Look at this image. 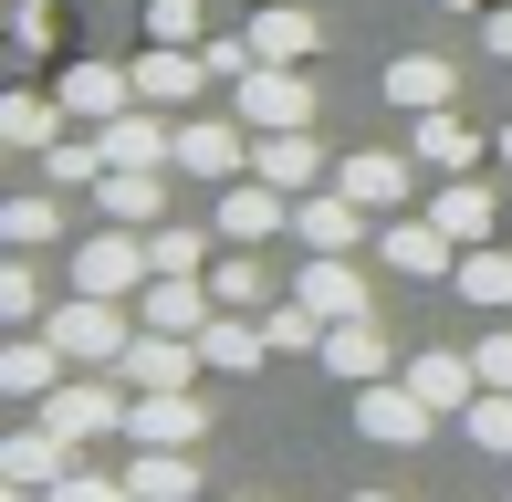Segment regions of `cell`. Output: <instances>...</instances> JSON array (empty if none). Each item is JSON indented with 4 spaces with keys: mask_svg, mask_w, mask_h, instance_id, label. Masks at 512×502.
<instances>
[{
    "mask_svg": "<svg viewBox=\"0 0 512 502\" xmlns=\"http://www.w3.org/2000/svg\"><path fill=\"white\" fill-rule=\"evenodd\" d=\"M492 157H502V168H512V126H502V136H492Z\"/></svg>",
    "mask_w": 512,
    "mask_h": 502,
    "instance_id": "obj_45",
    "label": "cell"
},
{
    "mask_svg": "<svg viewBox=\"0 0 512 502\" xmlns=\"http://www.w3.org/2000/svg\"><path fill=\"white\" fill-rule=\"evenodd\" d=\"M471 367H481V387H512V335H481Z\"/></svg>",
    "mask_w": 512,
    "mask_h": 502,
    "instance_id": "obj_42",
    "label": "cell"
},
{
    "mask_svg": "<svg viewBox=\"0 0 512 502\" xmlns=\"http://www.w3.org/2000/svg\"><path fill=\"white\" fill-rule=\"evenodd\" d=\"M95 210L126 220V231H157V210H168V178H157V168H105V178H95Z\"/></svg>",
    "mask_w": 512,
    "mask_h": 502,
    "instance_id": "obj_25",
    "label": "cell"
},
{
    "mask_svg": "<svg viewBox=\"0 0 512 502\" xmlns=\"http://www.w3.org/2000/svg\"><path fill=\"white\" fill-rule=\"evenodd\" d=\"M408 387H418V398H429L439 408V419H460V408H471L481 398V367H471V356H450V346H418L408 356V367H398Z\"/></svg>",
    "mask_w": 512,
    "mask_h": 502,
    "instance_id": "obj_21",
    "label": "cell"
},
{
    "mask_svg": "<svg viewBox=\"0 0 512 502\" xmlns=\"http://www.w3.org/2000/svg\"><path fill=\"white\" fill-rule=\"evenodd\" d=\"M199 429H209L199 387H126V440H147V450H199Z\"/></svg>",
    "mask_w": 512,
    "mask_h": 502,
    "instance_id": "obj_4",
    "label": "cell"
},
{
    "mask_svg": "<svg viewBox=\"0 0 512 502\" xmlns=\"http://www.w3.org/2000/svg\"><path fill=\"white\" fill-rule=\"evenodd\" d=\"M126 492H136V502H199V461H189V450H147V440H136Z\"/></svg>",
    "mask_w": 512,
    "mask_h": 502,
    "instance_id": "obj_30",
    "label": "cell"
},
{
    "mask_svg": "<svg viewBox=\"0 0 512 502\" xmlns=\"http://www.w3.org/2000/svg\"><path fill=\"white\" fill-rule=\"evenodd\" d=\"M345 502H398V492H345Z\"/></svg>",
    "mask_w": 512,
    "mask_h": 502,
    "instance_id": "obj_46",
    "label": "cell"
},
{
    "mask_svg": "<svg viewBox=\"0 0 512 502\" xmlns=\"http://www.w3.org/2000/svg\"><path fill=\"white\" fill-rule=\"evenodd\" d=\"M168 168H189V178H209V189H230V178L251 168V126L189 116V126H178V147H168Z\"/></svg>",
    "mask_w": 512,
    "mask_h": 502,
    "instance_id": "obj_9",
    "label": "cell"
},
{
    "mask_svg": "<svg viewBox=\"0 0 512 502\" xmlns=\"http://www.w3.org/2000/svg\"><path fill=\"white\" fill-rule=\"evenodd\" d=\"M209 251H220V231H189V220H157V231H147V272H209Z\"/></svg>",
    "mask_w": 512,
    "mask_h": 502,
    "instance_id": "obj_34",
    "label": "cell"
},
{
    "mask_svg": "<svg viewBox=\"0 0 512 502\" xmlns=\"http://www.w3.org/2000/svg\"><path fill=\"white\" fill-rule=\"evenodd\" d=\"M42 419H53L74 450H84V440H105V429H126V377H115V367H74L53 398H42Z\"/></svg>",
    "mask_w": 512,
    "mask_h": 502,
    "instance_id": "obj_2",
    "label": "cell"
},
{
    "mask_svg": "<svg viewBox=\"0 0 512 502\" xmlns=\"http://www.w3.org/2000/svg\"><path fill=\"white\" fill-rule=\"evenodd\" d=\"M0 136H11V157H42L63 136V95H32V84H0Z\"/></svg>",
    "mask_w": 512,
    "mask_h": 502,
    "instance_id": "obj_26",
    "label": "cell"
},
{
    "mask_svg": "<svg viewBox=\"0 0 512 502\" xmlns=\"http://www.w3.org/2000/svg\"><path fill=\"white\" fill-rule=\"evenodd\" d=\"M199 63H209V84H241L262 53H251V32H209V42H199Z\"/></svg>",
    "mask_w": 512,
    "mask_h": 502,
    "instance_id": "obj_40",
    "label": "cell"
},
{
    "mask_svg": "<svg viewBox=\"0 0 512 502\" xmlns=\"http://www.w3.org/2000/svg\"><path fill=\"white\" fill-rule=\"evenodd\" d=\"M95 147H105V168H168L178 126H168V105H126V116L95 126Z\"/></svg>",
    "mask_w": 512,
    "mask_h": 502,
    "instance_id": "obj_16",
    "label": "cell"
},
{
    "mask_svg": "<svg viewBox=\"0 0 512 502\" xmlns=\"http://www.w3.org/2000/svg\"><path fill=\"white\" fill-rule=\"evenodd\" d=\"M126 74H136V105H189L209 84V63H199V42H147Z\"/></svg>",
    "mask_w": 512,
    "mask_h": 502,
    "instance_id": "obj_19",
    "label": "cell"
},
{
    "mask_svg": "<svg viewBox=\"0 0 512 502\" xmlns=\"http://www.w3.org/2000/svg\"><path fill=\"white\" fill-rule=\"evenodd\" d=\"M199 356H209V367H220V377H251V367H262V356H272V335H262V314H209V325H199Z\"/></svg>",
    "mask_w": 512,
    "mask_h": 502,
    "instance_id": "obj_24",
    "label": "cell"
},
{
    "mask_svg": "<svg viewBox=\"0 0 512 502\" xmlns=\"http://www.w3.org/2000/svg\"><path fill=\"white\" fill-rule=\"evenodd\" d=\"M429 220H439V231H450L460 251L502 231V210H492V189H481V178H439V199H429Z\"/></svg>",
    "mask_w": 512,
    "mask_h": 502,
    "instance_id": "obj_27",
    "label": "cell"
},
{
    "mask_svg": "<svg viewBox=\"0 0 512 502\" xmlns=\"http://www.w3.org/2000/svg\"><path fill=\"white\" fill-rule=\"evenodd\" d=\"M262 335H272V356H314L324 346V314L293 293V304H262Z\"/></svg>",
    "mask_w": 512,
    "mask_h": 502,
    "instance_id": "obj_35",
    "label": "cell"
},
{
    "mask_svg": "<svg viewBox=\"0 0 512 502\" xmlns=\"http://www.w3.org/2000/svg\"><path fill=\"white\" fill-rule=\"evenodd\" d=\"M251 178H272V189H324V178H335V157L314 147V126H262L251 136Z\"/></svg>",
    "mask_w": 512,
    "mask_h": 502,
    "instance_id": "obj_7",
    "label": "cell"
},
{
    "mask_svg": "<svg viewBox=\"0 0 512 502\" xmlns=\"http://www.w3.org/2000/svg\"><path fill=\"white\" fill-rule=\"evenodd\" d=\"M209 304H230V314H262V304H272V283H262V262H251V241H230L220 262H209Z\"/></svg>",
    "mask_w": 512,
    "mask_h": 502,
    "instance_id": "obj_33",
    "label": "cell"
},
{
    "mask_svg": "<svg viewBox=\"0 0 512 502\" xmlns=\"http://www.w3.org/2000/svg\"><path fill=\"white\" fill-rule=\"evenodd\" d=\"M0 168H11V136H0Z\"/></svg>",
    "mask_w": 512,
    "mask_h": 502,
    "instance_id": "obj_47",
    "label": "cell"
},
{
    "mask_svg": "<svg viewBox=\"0 0 512 502\" xmlns=\"http://www.w3.org/2000/svg\"><path fill=\"white\" fill-rule=\"evenodd\" d=\"M324 377H345V387H366V377H387L398 367V346H387V325L377 314H345V325H324Z\"/></svg>",
    "mask_w": 512,
    "mask_h": 502,
    "instance_id": "obj_14",
    "label": "cell"
},
{
    "mask_svg": "<svg viewBox=\"0 0 512 502\" xmlns=\"http://www.w3.org/2000/svg\"><path fill=\"white\" fill-rule=\"evenodd\" d=\"M53 95H63V116H74V126H105V116H126V105H136V74H126V63H63Z\"/></svg>",
    "mask_w": 512,
    "mask_h": 502,
    "instance_id": "obj_18",
    "label": "cell"
},
{
    "mask_svg": "<svg viewBox=\"0 0 512 502\" xmlns=\"http://www.w3.org/2000/svg\"><path fill=\"white\" fill-rule=\"evenodd\" d=\"M450 283H460V304H481V314H512V241L492 251V241H471L450 262Z\"/></svg>",
    "mask_w": 512,
    "mask_h": 502,
    "instance_id": "obj_31",
    "label": "cell"
},
{
    "mask_svg": "<svg viewBox=\"0 0 512 502\" xmlns=\"http://www.w3.org/2000/svg\"><path fill=\"white\" fill-rule=\"evenodd\" d=\"M0 325H42V283H32V262H0Z\"/></svg>",
    "mask_w": 512,
    "mask_h": 502,
    "instance_id": "obj_38",
    "label": "cell"
},
{
    "mask_svg": "<svg viewBox=\"0 0 512 502\" xmlns=\"http://www.w3.org/2000/svg\"><path fill=\"white\" fill-rule=\"evenodd\" d=\"M408 157L418 168H439V178H460V168H481V136L450 116V105H429V116H418V136H408Z\"/></svg>",
    "mask_w": 512,
    "mask_h": 502,
    "instance_id": "obj_28",
    "label": "cell"
},
{
    "mask_svg": "<svg viewBox=\"0 0 512 502\" xmlns=\"http://www.w3.org/2000/svg\"><path fill=\"white\" fill-rule=\"evenodd\" d=\"M450 95H460V74L439 53H398L387 63V105H408V116H429V105H450Z\"/></svg>",
    "mask_w": 512,
    "mask_h": 502,
    "instance_id": "obj_32",
    "label": "cell"
},
{
    "mask_svg": "<svg viewBox=\"0 0 512 502\" xmlns=\"http://www.w3.org/2000/svg\"><path fill=\"white\" fill-rule=\"evenodd\" d=\"M147 42H209V11L199 0H147Z\"/></svg>",
    "mask_w": 512,
    "mask_h": 502,
    "instance_id": "obj_39",
    "label": "cell"
},
{
    "mask_svg": "<svg viewBox=\"0 0 512 502\" xmlns=\"http://www.w3.org/2000/svg\"><path fill=\"white\" fill-rule=\"evenodd\" d=\"M199 335H157V325H136L126 335V356H115V377L126 387H199Z\"/></svg>",
    "mask_w": 512,
    "mask_h": 502,
    "instance_id": "obj_8",
    "label": "cell"
},
{
    "mask_svg": "<svg viewBox=\"0 0 512 502\" xmlns=\"http://www.w3.org/2000/svg\"><path fill=\"white\" fill-rule=\"evenodd\" d=\"M209 272H147V283H136V325H157V335H199L209 325Z\"/></svg>",
    "mask_w": 512,
    "mask_h": 502,
    "instance_id": "obj_10",
    "label": "cell"
},
{
    "mask_svg": "<svg viewBox=\"0 0 512 502\" xmlns=\"http://www.w3.org/2000/svg\"><path fill=\"white\" fill-rule=\"evenodd\" d=\"M42 241H63V189L53 178L21 189V199H0V251H42Z\"/></svg>",
    "mask_w": 512,
    "mask_h": 502,
    "instance_id": "obj_29",
    "label": "cell"
},
{
    "mask_svg": "<svg viewBox=\"0 0 512 502\" xmlns=\"http://www.w3.org/2000/svg\"><path fill=\"white\" fill-rule=\"evenodd\" d=\"M42 335L63 346V367H115V356H126V335H136V314L115 304V293H74V304L42 314Z\"/></svg>",
    "mask_w": 512,
    "mask_h": 502,
    "instance_id": "obj_1",
    "label": "cell"
},
{
    "mask_svg": "<svg viewBox=\"0 0 512 502\" xmlns=\"http://www.w3.org/2000/svg\"><path fill=\"white\" fill-rule=\"evenodd\" d=\"M293 293H304V304L324 314V325H345V314H377V304H366V272L345 262V251H314V262L293 272Z\"/></svg>",
    "mask_w": 512,
    "mask_h": 502,
    "instance_id": "obj_20",
    "label": "cell"
},
{
    "mask_svg": "<svg viewBox=\"0 0 512 502\" xmlns=\"http://www.w3.org/2000/svg\"><path fill=\"white\" fill-rule=\"evenodd\" d=\"M460 429H471V440L492 450V461H512V387H481V398L460 408Z\"/></svg>",
    "mask_w": 512,
    "mask_h": 502,
    "instance_id": "obj_37",
    "label": "cell"
},
{
    "mask_svg": "<svg viewBox=\"0 0 512 502\" xmlns=\"http://www.w3.org/2000/svg\"><path fill=\"white\" fill-rule=\"evenodd\" d=\"M0 471H11L21 492H53L63 471H74V440H63L53 419H32V429H0Z\"/></svg>",
    "mask_w": 512,
    "mask_h": 502,
    "instance_id": "obj_17",
    "label": "cell"
},
{
    "mask_svg": "<svg viewBox=\"0 0 512 502\" xmlns=\"http://www.w3.org/2000/svg\"><path fill=\"white\" fill-rule=\"evenodd\" d=\"M63 377H74V367H63V346H53V335H0V398H21V408H42V398H53V387Z\"/></svg>",
    "mask_w": 512,
    "mask_h": 502,
    "instance_id": "obj_15",
    "label": "cell"
},
{
    "mask_svg": "<svg viewBox=\"0 0 512 502\" xmlns=\"http://www.w3.org/2000/svg\"><path fill=\"white\" fill-rule=\"evenodd\" d=\"M377 251H387V272H418V283H439V272L460 262V241L439 231V220H387Z\"/></svg>",
    "mask_w": 512,
    "mask_h": 502,
    "instance_id": "obj_23",
    "label": "cell"
},
{
    "mask_svg": "<svg viewBox=\"0 0 512 502\" xmlns=\"http://www.w3.org/2000/svg\"><path fill=\"white\" fill-rule=\"evenodd\" d=\"M408 178H418V157H398V147H356V157H335V189L356 199V210H377V220H398Z\"/></svg>",
    "mask_w": 512,
    "mask_h": 502,
    "instance_id": "obj_11",
    "label": "cell"
},
{
    "mask_svg": "<svg viewBox=\"0 0 512 502\" xmlns=\"http://www.w3.org/2000/svg\"><path fill=\"white\" fill-rule=\"evenodd\" d=\"M293 231V189H272V178H230L220 189V241H283Z\"/></svg>",
    "mask_w": 512,
    "mask_h": 502,
    "instance_id": "obj_12",
    "label": "cell"
},
{
    "mask_svg": "<svg viewBox=\"0 0 512 502\" xmlns=\"http://www.w3.org/2000/svg\"><path fill=\"white\" fill-rule=\"evenodd\" d=\"M502 241H512V220H502Z\"/></svg>",
    "mask_w": 512,
    "mask_h": 502,
    "instance_id": "obj_48",
    "label": "cell"
},
{
    "mask_svg": "<svg viewBox=\"0 0 512 502\" xmlns=\"http://www.w3.org/2000/svg\"><path fill=\"white\" fill-rule=\"evenodd\" d=\"M230 105H241L251 136H262V126H314V84H304V63H251V74L230 84Z\"/></svg>",
    "mask_w": 512,
    "mask_h": 502,
    "instance_id": "obj_3",
    "label": "cell"
},
{
    "mask_svg": "<svg viewBox=\"0 0 512 502\" xmlns=\"http://www.w3.org/2000/svg\"><path fill=\"white\" fill-rule=\"evenodd\" d=\"M366 220H377V210H356L335 178L293 199V241H304V251H366Z\"/></svg>",
    "mask_w": 512,
    "mask_h": 502,
    "instance_id": "obj_13",
    "label": "cell"
},
{
    "mask_svg": "<svg viewBox=\"0 0 512 502\" xmlns=\"http://www.w3.org/2000/svg\"><path fill=\"white\" fill-rule=\"evenodd\" d=\"M136 283H147V231L105 220L95 241H74V293H115V304H126Z\"/></svg>",
    "mask_w": 512,
    "mask_h": 502,
    "instance_id": "obj_5",
    "label": "cell"
},
{
    "mask_svg": "<svg viewBox=\"0 0 512 502\" xmlns=\"http://www.w3.org/2000/svg\"><path fill=\"white\" fill-rule=\"evenodd\" d=\"M42 502H136V492H126V482H105V471H84V461H74V471H63V482L42 492Z\"/></svg>",
    "mask_w": 512,
    "mask_h": 502,
    "instance_id": "obj_41",
    "label": "cell"
},
{
    "mask_svg": "<svg viewBox=\"0 0 512 502\" xmlns=\"http://www.w3.org/2000/svg\"><path fill=\"white\" fill-rule=\"evenodd\" d=\"M481 32H492V53L512 63V11H492V21H481Z\"/></svg>",
    "mask_w": 512,
    "mask_h": 502,
    "instance_id": "obj_43",
    "label": "cell"
},
{
    "mask_svg": "<svg viewBox=\"0 0 512 502\" xmlns=\"http://www.w3.org/2000/svg\"><path fill=\"white\" fill-rule=\"evenodd\" d=\"M314 42H324V21L304 0H262V11H251V53L262 63H314Z\"/></svg>",
    "mask_w": 512,
    "mask_h": 502,
    "instance_id": "obj_22",
    "label": "cell"
},
{
    "mask_svg": "<svg viewBox=\"0 0 512 502\" xmlns=\"http://www.w3.org/2000/svg\"><path fill=\"white\" fill-rule=\"evenodd\" d=\"M429 419H439V408L418 398L408 377H366V387H356V429H366V440H387V450H418V440H429Z\"/></svg>",
    "mask_w": 512,
    "mask_h": 502,
    "instance_id": "obj_6",
    "label": "cell"
},
{
    "mask_svg": "<svg viewBox=\"0 0 512 502\" xmlns=\"http://www.w3.org/2000/svg\"><path fill=\"white\" fill-rule=\"evenodd\" d=\"M42 178H53V189H95L105 147H95V136H53V147H42Z\"/></svg>",
    "mask_w": 512,
    "mask_h": 502,
    "instance_id": "obj_36",
    "label": "cell"
},
{
    "mask_svg": "<svg viewBox=\"0 0 512 502\" xmlns=\"http://www.w3.org/2000/svg\"><path fill=\"white\" fill-rule=\"evenodd\" d=\"M0 502H42V492H21V482H11V471H0Z\"/></svg>",
    "mask_w": 512,
    "mask_h": 502,
    "instance_id": "obj_44",
    "label": "cell"
},
{
    "mask_svg": "<svg viewBox=\"0 0 512 502\" xmlns=\"http://www.w3.org/2000/svg\"><path fill=\"white\" fill-rule=\"evenodd\" d=\"M230 502H251V492H230Z\"/></svg>",
    "mask_w": 512,
    "mask_h": 502,
    "instance_id": "obj_49",
    "label": "cell"
}]
</instances>
